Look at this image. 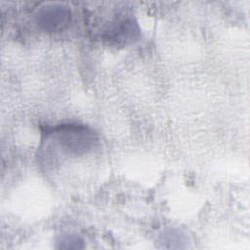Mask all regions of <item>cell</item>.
Masks as SVG:
<instances>
[{"label":"cell","instance_id":"2","mask_svg":"<svg viewBox=\"0 0 250 250\" xmlns=\"http://www.w3.org/2000/svg\"><path fill=\"white\" fill-rule=\"evenodd\" d=\"M140 30L132 18H127L114 23L104 35V39L113 46H124L138 39Z\"/></svg>","mask_w":250,"mask_h":250},{"label":"cell","instance_id":"1","mask_svg":"<svg viewBox=\"0 0 250 250\" xmlns=\"http://www.w3.org/2000/svg\"><path fill=\"white\" fill-rule=\"evenodd\" d=\"M51 133L55 134L62 148L69 154H86L98 145L97 135L85 125L76 123L62 124L57 126Z\"/></svg>","mask_w":250,"mask_h":250},{"label":"cell","instance_id":"3","mask_svg":"<svg viewBox=\"0 0 250 250\" xmlns=\"http://www.w3.org/2000/svg\"><path fill=\"white\" fill-rule=\"evenodd\" d=\"M70 21V11L61 5L47 6L37 15V22L45 31H59L63 29Z\"/></svg>","mask_w":250,"mask_h":250}]
</instances>
